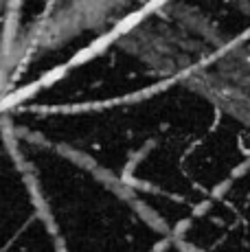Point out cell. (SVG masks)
I'll return each mask as SVG.
<instances>
[{
    "mask_svg": "<svg viewBox=\"0 0 250 252\" xmlns=\"http://www.w3.org/2000/svg\"><path fill=\"white\" fill-rule=\"evenodd\" d=\"M123 48L154 75L187 79L222 48V40L198 9L165 4L129 29Z\"/></svg>",
    "mask_w": 250,
    "mask_h": 252,
    "instance_id": "obj_1",
    "label": "cell"
},
{
    "mask_svg": "<svg viewBox=\"0 0 250 252\" xmlns=\"http://www.w3.org/2000/svg\"><path fill=\"white\" fill-rule=\"evenodd\" d=\"M185 84L250 132V46H222Z\"/></svg>",
    "mask_w": 250,
    "mask_h": 252,
    "instance_id": "obj_2",
    "label": "cell"
}]
</instances>
